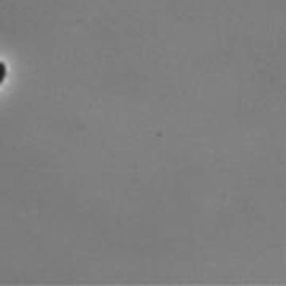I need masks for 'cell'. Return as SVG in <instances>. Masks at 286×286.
Returning <instances> with one entry per match:
<instances>
[{"instance_id":"obj_1","label":"cell","mask_w":286,"mask_h":286,"mask_svg":"<svg viewBox=\"0 0 286 286\" xmlns=\"http://www.w3.org/2000/svg\"><path fill=\"white\" fill-rule=\"evenodd\" d=\"M3 77H5V65L0 64V83H2Z\"/></svg>"}]
</instances>
